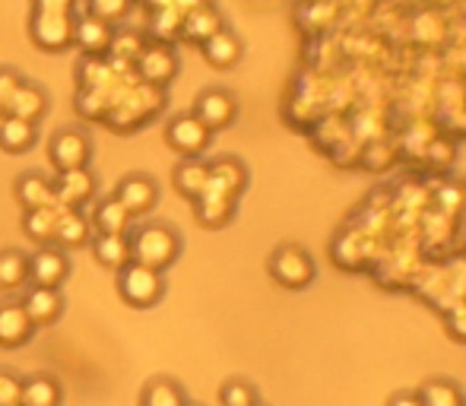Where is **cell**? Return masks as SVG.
<instances>
[{"label": "cell", "instance_id": "1", "mask_svg": "<svg viewBox=\"0 0 466 406\" xmlns=\"http://www.w3.org/2000/svg\"><path fill=\"white\" fill-rule=\"evenodd\" d=\"M127 241H130V260L159 273H166L181 258V248H185L181 235L168 222H143V226H134L127 232Z\"/></svg>", "mask_w": 466, "mask_h": 406}, {"label": "cell", "instance_id": "2", "mask_svg": "<svg viewBox=\"0 0 466 406\" xmlns=\"http://www.w3.org/2000/svg\"><path fill=\"white\" fill-rule=\"evenodd\" d=\"M115 286L121 302L134 308V311H149V308H156L162 302V296H166V277L159 270L134 264V260L115 273Z\"/></svg>", "mask_w": 466, "mask_h": 406}, {"label": "cell", "instance_id": "3", "mask_svg": "<svg viewBox=\"0 0 466 406\" xmlns=\"http://www.w3.org/2000/svg\"><path fill=\"white\" fill-rule=\"evenodd\" d=\"M267 270H270L273 283L282 286V289H308V286L314 283V273H318V267H314V258L305 251L301 245H279L277 251L270 254V260H267Z\"/></svg>", "mask_w": 466, "mask_h": 406}, {"label": "cell", "instance_id": "4", "mask_svg": "<svg viewBox=\"0 0 466 406\" xmlns=\"http://www.w3.org/2000/svg\"><path fill=\"white\" fill-rule=\"evenodd\" d=\"M74 16L76 13H29V42L42 55H64L74 48Z\"/></svg>", "mask_w": 466, "mask_h": 406}, {"label": "cell", "instance_id": "5", "mask_svg": "<svg viewBox=\"0 0 466 406\" xmlns=\"http://www.w3.org/2000/svg\"><path fill=\"white\" fill-rule=\"evenodd\" d=\"M134 70H137V76H140V83L156 86V89H166V86H172L175 76L181 74V57L172 45L147 42L140 55H137Z\"/></svg>", "mask_w": 466, "mask_h": 406}, {"label": "cell", "instance_id": "6", "mask_svg": "<svg viewBox=\"0 0 466 406\" xmlns=\"http://www.w3.org/2000/svg\"><path fill=\"white\" fill-rule=\"evenodd\" d=\"M48 162L55 166V172L89 168V162H93V137L83 127H61L48 140Z\"/></svg>", "mask_w": 466, "mask_h": 406}, {"label": "cell", "instance_id": "7", "mask_svg": "<svg viewBox=\"0 0 466 406\" xmlns=\"http://www.w3.org/2000/svg\"><path fill=\"white\" fill-rule=\"evenodd\" d=\"M209 143H213V134H209V130L203 127V124L197 121L190 111L168 117L166 147L172 149V153H178L181 159H200V156L209 149Z\"/></svg>", "mask_w": 466, "mask_h": 406}, {"label": "cell", "instance_id": "8", "mask_svg": "<svg viewBox=\"0 0 466 406\" xmlns=\"http://www.w3.org/2000/svg\"><path fill=\"white\" fill-rule=\"evenodd\" d=\"M190 115H194L197 121H200L203 127L209 130V134H219V130L232 127L235 117H238V99H235L228 89L209 86V89H203V93L194 99V108H190Z\"/></svg>", "mask_w": 466, "mask_h": 406}, {"label": "cell", "instance_id": "9", "mask_svg": "<svg viewBox=\"0 0 466 406\" xmlns=\"http://www.w3.org/2000/svg\"><path fill=\"white\" fill-rule=\"evenodd\" d=\"M117 203H121L124 209H127L134 219H140V216H147L149 209L159 203V185H156L153 175L147 172H130L124 175L121 181H117L115 194H111Z\"/></svg>", "mask_w": 466, "mask_h": 406}, {"label": "cell", "instance_id": "10", "mask_svg": "<svg viewBox=\"0 0 466 406\" xmlns=\"http://www.w3.org/2000/svg\"><path fill=\"white\" fill-rule=\"evenodd\" d=\"M70 277V258L57 245H38L35 254H29V286L45 289H61Z\"/></svg>", "mask_w": 466, "mask_h": 406}, {"label": "cell", "instance_id": "11", "mask_svg": "<svg viewBox=\"0 0 466 406\" xmlns=\"http://www.w3.org/2000/svg\"><path fill=\"white\" fill-rule=\"evenodd\" d=\"M115 29H117V25H108V23H102V19L89 16L86 10H83V13L76 10V16H74V45L86 57H108Z\"/></svg>", "mask_w": 466, "mask_h": 406}, {"label": "cell", "instance_id": "12", "mask_svg": "<svg viewBox=\"0 0 466 406\" xmlns=\"http://www.w3.org/2000/svg\"><path fill=\"white\" fill-rule=\"evenodd\" d=\"M55 185V200L67 209H83L86 203L96 200L98 185L89 168H74V172H57Z\"/></svg>", "mask_w": 466, "mask_h": 406}, {"label": "cell", "instance_id": "13", "mask_svg": "<svg viewBox=\"0 0 466 406\" xmlns=\"http://www.w3.org/2000/svg\"><path fill=\"white\" fill-rule=\"evenodd\" d=\"M209 191L226 194V198L238 200L248 191V166L235 156H219V159H209Z\"/></svg>", "mask_w": 466, "mask_h": 406}, {"label": "cell", "instance_id": "14", "mask_svg": "<svg viewBox=\"0 0 466 406\" xmlns=\"http://www.w3.org/2000/svg\"><path fill=\"white\" fill-rule=\"evenodd\" d=\"M23 311L35 327H51L61 320L64 314V296L61 289H45V286H29L23 296Z\"/></svg>", "mask_w": 466, "mask_h": 406}, {"label": "cell", "instance_id": "15", "mask_svg": "<svg viewBox=\"0 0 466 406\" xmlns=\"http://www.w3.org/2000/svg\"><path fill=\"white\" fill-rule=\"evenodd\" d=\"M51 99L45 93V86H38L35 80H23L13 93V99L6 102V115L13 117H23L29 124H42V117L48 115Z\"/></svg>", "mask_w": 466, "mask_h": 406}, {"label": "cell", "instance_id": "16", "mask_svg": "<svg viewBox=\"0 0 466 406\" xmlns=\"http://www.w3.org/2000/svg\"><path fill=\"white\" fill-rule=\"evenodd\" d=\"M222 25H226L222 13L216 10L209 0H203V4L190 6L185 16H181V38H185L187 45H203L209 36H216Z\"/></svg>", "mask_w": 466, "mask_h": 406}, {"label": "cell", "instance_id": "17", "mask_svg": "<svg viewBox=\"0 0 466 406\" xmlns=\"http://www.w3.org/2000/svg\"><path fill=\"white\" fill-rule=\"evenodd\" d=\"M35 337V324L19 302L0 305V350H23Z\"/></svg>", "mask_w": 466, "mask_h": 406}, {"label": "cell", "instance_id": "18", "mask_svg": "<svg viewBox=\"0 0 466 406\" xmlns=\"http://www.w3.org/2000/svg\"><path fill=\"white\" fill-rule=\"evenodd\" d=\"M200 55H203V61H207L209 67L232 70L235 64L241 61V55H245V45H241V38L235 36L232 29H226V25H222L216 36H209L207 42L200 45Z\"/></svg>", "mask_w": 466, "mask_h": 406}, {"label": "cell", "instance_id": "19", "mask_svg": "<svg viewBox=\"0 0 466 406\" xmlns=\"http://www.w3.org/2000/svg\"><path fill=\"white\" fill-rule=\"evenodd\" d=\"M194 203V219L200 222L203 228H222L228 226V222L235 219V207H238V200L226 198V194H216V191H203Z\"/></svg>", "mask_w": 466, "mask_h": 406}, {"label": "cell", "instance_id": "20", "mask_svg": "<svg viewBox=\"0 0 466 406\" xmlns=\"http://www.w3.org/2000/svg\"><path fill=\"white\" fill-rule=\"evenodd\" d=\"M89 241H93V222H89V216H83V209L61 207L55 226V245L67 251V248H83Z\"/></svg>", "mask_w": 466, "mask_h": 406}, {"label": "cell", "instance_id": "21", "mask_svg": "<svg viewBox=\"0 0 466 406\" xmlns=\"http://www.w3.org/2000/svg\"><path fill=\"white\" fill-rule=\"evenodd\" d=\"M13 198L23 209H38V207H51L55 200V185L51 178H45L42 172H23L13 185Z\"/></svg>", "mask_w": 466, "mask_h": 406}, {"label": "cell", "instance_id": "22", "mask_svg": "<svg viewBox=\"0 0 466 406\" xmlns=\"http://www.w3.org/2000/svg\"><path fill=\"white\" fill-rule=\"evenodd\" d=\"M35 143H38V124H29L13 115L0 117V149H4V153L23 156V153H29Z\"/></svg>", "mask_w": 466, "mask_h": 406}, {"label": "cell", "instance_id": "23", "mask_svg": "<svg viewBox=\"0 0 466 406\" xmlns=\"http://www.w3.org/2000/svg\"><path fill=\"white\" fill-rule=\"evenodd\" d=\"M89 222H93V235H127L130 228H134V216H130L115 198L98 200Z\"/></svg>", "mask_w": 466, "mask_h": 406}, {"label": "cell", "instance_id": "24", "mask_svg": "<svg viewBox=\"0 0 466 406\" xmlns=\"http://www.w3.org/2000/svg\"><path fill=\"white\" fill-rule=\"evenodd\" d=\"M172 185L181 198H187V200L200 198V194L209 188V166L203 162V156L200 159H181L172 172Z\"/></svg>", "mask_w": 466, "mask_h": 406}, {"label": "cell", "instance_id": "25", "mask_svg": "<svg viewBox=\"0 0 466 406\" xmlns=\"http://www.w3.org/2000/svg\"><path fill=\"white\" fill-rule=\"evenodd\" d=\"M89 248H93L96 264L105 267V270H115L117 273L124 264H130V241H127V235H93Z\"/></svg>", "mask_w": 466, "mask_h": 406}, {"label": "cell", "instance_id": "26", "mask_svg": "<svg viewBox=\"0 0 466 406\" xmlns=\"http://www.w3.org/2000/svg\"><path fill=\"white\" fill-rule=\"evenodd\" d=\"M57 213H61V203H51V207L38 209H23V232L35 245H55V226Z\"/></svg>", "mask_w": 466, "mask_h": 406}, {"label": "cell", "instance_id": "27", "mask_svg": "<svg viewBox=\"0 0 466 406\" xmlns=\"http://www.w3.org/2000/svg\"><path fill=\"white\" fill-rule=\"evenodd\" d=\"M64 388L55 375H32L23 378V401L19 406H61Z\"/></svg>", "mask_w": 466, "mask_h": 406}, {"label": "cell", "instance_id": "28", "mask_svg": "<svg viewBox=\"0 0 466 406\" xmlns=\"http://www.w3.org/2000/svg\"><path fill=\"white\" fill-rule=\"evenodd\" d=\"M25 283H29V254H23L19 248L0 251V289L13 292L23 289Z\"/></svg>", "mask_w": 466, "mask_h": 406}, {"label": "cell", "instance_id": "29", "mask_svg": "<svg viewBox=\"0 0 466 406\" xmlns=\"http://www.w3.org/2000/svg\"><path fill=\"white\" fill-rule=\"evenodd\" d=\"M140 406H187V397L181 391V384L172 381V378H153L143 388Z\"/></svg>", "mask_w": 466, "mask_h": 406}, {"label": "cell", "instance_id": "30", "mask_svg": "<svg viewBox=\"0 0 466 406\" xmlns=\"http://www.w3.org/2000/svg\"><path fill=\"white\" fill-rule=\"evenodd\" d=\"M422 406H463V391L448 378H431L416 391Z\"/></svg>", "mask_w": 466, "mask_h": 406}, {"label": "cell", "instance_id": "31", "mask_svg": "<svg viewBox=\"0 0 466 406\" xmlns=\"http://www.w3.org/2000/svg\"><path fill=\"white\" fill-rule=\"evenodd\" d=\"M143 36L137 29H115V38H111V48H108V57L115 64H134L137 55L143 51Z\"/></svg>", "mask_w": 466, "mask_h": 406}, {"label": "cell", "instance_id": "32", "mask_svg": "<svg viewBox=\"0 0 466 406\" xmlns=\"http://www.w3.org/2000/svg\"><path fill=\"white\" fill-rule=\"evenodd\" d=\"M83 10L108 25H121L130 16V10H134V0H86Z\"/></svg>", "mask_w": 466, "mask_h": 406}, {"label": "cell", "instance_id": "33", "mask_svg": "<svg viewBox=\"0 0 466 406\" xmlns=\"http://www.w3.org/2000/svg\"><path fill=\"white\" fill-rule=\"evenodd\" d=\"M258 388H254L251 381H245V378H232V381H226L219 388V403L222 406H251L258 403Z\"/></svg>", "mask_w": 466, "mask_h": 406}, {"label": "cell", "instance_id": "34", "mask_svg": "<svg viewBox=\"0 0 466 406\" xmlns=\"http://www.w3.org/2000/svg\"><path fill=\"white\" fill-rule=\"evenodd\" d=\"M393 159H397V147H390V143H384V140L365 147V153H362V166L371 168V172H387V168L393 166Z\"/></svg>", "mask_w": 466, "mask_h": 406}, {"label": "cell", "instance_id": "35", "mask_svg": "<svg viewBox=\"0 0 466 406\" xmlns=\"http://www.w3.org/2000/svg\"><path fill=\"white\" fill-rule=\"evenodd\" d=\"M23 401V378L13 369H0V406H19Z\"/></svg>", "mask_w": 466, "mask_h": 406}, {"label": "cell", "instance_id": "36", "mask_svg": "<svg viewBox=\"0 0 466 406\" xmlns=\"http://www.w3.org/2000/svg\"><path fill=\"white\" fill-rule=\"evenodd\" d=\"M448 337L457 343H466V302L451 305L448 311Z\"/></svg>", "mask_w": 466, "mask_h": 406}, {"label": "cell", "instance_id": "37", "mask_svg": "<svg viewBox=\"0 0 466 406\" xmlns=\"http://www.w3.org/2000/svg\"><path fill=\"white\" fill-rule=\"evenodd\" d=\"M23 83V74L13 67H0V108L6 111V102L13 99V93H16V86Z\"/></svg>", "mask_w": 466, "mask_h": 406}, {"label": "cell", "instance_id": "38", "mask_svg": "<svg viewBox=\"0 0 466 406\" xmlns=\"http://www.w3.org/2000/svg\"><path fill=\"white\" fill-rule=\"evenodd\" d=\"M32 10H48V13H76L80 0H32Z\"/></svg>", "mask_w": 466, "mask_h": 406}, {"label": "cell", "instance_id": "39", "mask_svg": "<svg viewBox=\"0 0 466 406\" xmlns=\"http://www.w3.org/2000/svg\"><path fill=\"white\" fill-rule=\"evenodd\" d=\"M387 406H422V401H419L416 391H400V394H393L387 401Z\"/></svg>", "mask_w": 466, "mask_h": 406}, {"label": "cell", "instance_id": "40", "mask_svg": "<svg viewBox=\"0 0 466 406\" xmlns=\"http://www.w3.org/2000/svg\"><path fill=\"white\" fill-rule=\"evenodd\" d=\"M461 239H463V248H466V213H463V226H461Z\"/></svg>", "mask_w": 466, "mask_h": 406}, {"label": "cell", "instance_id": "41", "mask_svg": "<svg viewBox=\"0 0 466 406\" xmlns=\"http://www.w3.org/2000/svg\"><path fill=\"white\" fill-rule=\"evenodd\" d=\"M4 115H6V111H4V108H0V117H4Z\"/></svg>", "mask_w": 466, "mask_h": 406}, {"label": "cell", "instance_id": "42", "mask_svg": "<svg viewBox=\"0 0 466 406\" xmlns=\"http://www.w3.org/2000/svg\"><path fill=\"white\" fill-rule=\"evenodd\" d=\"M251 406H264V403H260V401H258V403H251Z\"/></svg>", "mask_w": 466, "mask_h": 406}, {"label": "cell", "instance_id": "43", "mask_svg": "<svg viewBox=\"0 0 466 406\" xmlns=\"http://www.w3.org/2000/svg\"><path fill=\"white\" fill-rule=\"evenodd\" d=\"M463 406H466V401H463Z\"/></svg>", "mask_w": 466, "mask_h": 406}, {"label": "cell", "instance_id": "44", "mask_svg": "<svg viewBox=\"0 0 466 406\" xmlns=\"http://www.w3.org/2000/svg\"><path fill=\"white\" fill-rule=\"evenodd\" d=\"M187 406H190V403H187Z\"/></svg>", "mask_w": 466, "mask_h": 406}]
</instances>
